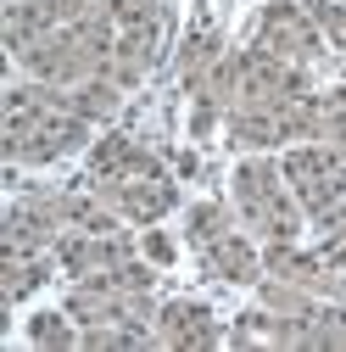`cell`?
<instances>
[{
  "label": "cell",
  "mask_w": 346,
  "mask_h": 352,
  "mask_svg": "<svg viewBox=\"0 0 346 352\" xmlns=\"http://www.w3.org/2000/svg\"><path fill=\"white\" fill-rule=\"evenodd\" d=\"M235 212H240V224L257 235V241H296L301 224H308V212H301L290 179H285V168L263 151V157H246L235 168Z\"/></svg>",
  "instance_id": "1"
},
{
  "label": "cell",
  "mask_w": 346,
  "mask_h": 352,
  "mask_svg": "<svg viewBox=\"0 0 346 352\" xmlns=\"http://www.w3.org/2000/svg\"><path fill=\"white\" fill-rule=\"evenodd\" d=\"M279 168H285V179H290V190H296L308 218L346 201V151H335L324 140H301V146H290L279 157Z\"/></svg>",
  "instance_id": "2"
},
{
  "label": "cell",
  "mask_w": 346,
  "mask_h": 352,
  "mask_svg": "<svg viewBox=\"0 0 346 352\" xmlns=\"http://www.w3.org/2000/svg\"><path fill=\"white\" fill-rule=\"evenodd\" d=\"M90 129H95L90 118H78L67 107H51L39 123H28L23 135H0V157L17 162V168H51V162L90 146Z\"/></svg>",
  "instance_id": "3"
},
{
  "label": "cell",
  "mask_w": 346,
  "mask_h": 352,
  "mask_svg": "<svg viewBox=\"0 0 346 352\" xmlns=\"http://www.w3.org/2000/svg\"><path fill=\"white\" fill-rule=\"evenodd\" d=\"M62 235H67L62 190H23L0 218V252H56Z\"/></svg>",
  "instance_id": "4"
},
{
  "label": "cell",
  "mask_w": 346,
  "mask_h": 352,
  "mask_svg": "<svg viewBox=\"0 0 346 352\" xmlns=\"http://www.w3.org/2000/svg\"><path fill=\"white\" fill-rule=\"evenodd\" d=\"M251 45H263V51H274V56H285V62H301V67H308L330 39H324L313 6L274 0V6H263V17H257V39H251Z\"/></svg>",
  "instance_id": "5"
},
{
  "label": "cell",
  "mask_w": 346,
  "mask_h": 352,
  "mask_svg": "<svg viewBox=\"0 0 346 352\" xmlns=\"http://www.w3.org/2000/svg\"><path fill=\"white\" fill-rule=\"evenodd\" d=\"M123 224H157L179 207V185L168 173H140V179H84Z\"/></svg>",
  "instance_id": "6"
},
{
  "label": "cell",
  "mask_w": 346,
  "mask_h": 352,
  "mask_svg": "<svg viewBox=\"0 0 346 352\" xmlns=\"http://www.w3.org/2000/svg\"><path fill=\"white\" fill-rule=\"evenodd\" d=\"M140 257L135 241H128V230H112V235H90V230H67L56 241V263L73 274V280H95L106 269H117V263Z\"/></svg>",
  "instance_id": "7"
},
{
  "label": "cell",
  "mask_w": 346,
  "mask_h": 352,
  "mask_svg": "<svg viewBox=\"0 0 346 352\" xmlns=\"http://www.w3.org/2000/svg\"><path fill=\"white\" fill-rule=\"evenodd\" d=\"M162 34H168V23H128V28H117V45H112L101 73L112 84H123V90L146 84V73L157 67V51H162Z\"/></svg>",
  "instance_id": "8"
},
{
  "label": "cell",
  "mask_w": 346,
  "mask_h": 352,
  "mask_svg": "<svg viewBox=\"0 0 346 352\" xmlns=\"http://www.w3.org/2000/svg\"><path fill=\"white\" fill-rule=\"evenodd\" d=\"M157 341L173 346V352H212L224 341V330H218V319H212V307L179 296V302L157 307Z\"/></svg>",
  "instance_id": "9"
},
{
  "label": "cell",
  "mask_w": 346,
  "mask_h": 352,
  "mask_svg": "<svg viewBox=\"0 0 346 352\" xmlns=\"http://www.w3.org/2000/svg\"><path fill=\"white\" fill-rule=\"evenodd\" d=\"M140 173H168V168L135 135H101L90 146V179H140Z\"/></svg>",
  "instance_id": "10"
},
{
  "label": "cell",
  "mask_w": 346,
  "mask_h": 352,
  "mask_svg": "<svg viewBox=\"0 0 346 352\" xmlns=\"http://www.w3.org/2000/svg\"><path fill=\"white\" fill-rule=\"evenodd\" d=\"M201 269L212 280H224V285H257V280H263V252H257L240 230H229L212 246H201Z\"/></svg>",
  "instance_id": "11"
},
{
  "label": "cell",
  "mask_w": 346,
  "mask_h": 352,
  "mask_svg": "<svg viewBox=\"0 0 346 352\" xmlns=\"http://www.w3.org/2000/svg\"><path fill=\"white\" fill-rule=\"evenodd\" d=\"M263 274H279V280H290V285H308L313 296L330 291V263H324V252H308V246H296V241H268Z\"/></svg>",
  "instance_id": "12"
},
{
  "label": "cell",
  "mask_w": 346,
  "mask_h": 352,
  "mask_svg": "<svg viewBox=\"0 0 346 352\" xmlns=\"http://www.w3.org/2000/svg\"><path fill=\"white\" fill-rule=\"evenodd\" d=\"M224 135H229V146H240V151H274V146H290V140H285V118H279V107H229Z\"/></svg>",
  "instance_id": "13"
},
{
  "label": "cell",
  "mask_w": 346,
  "mask_h": 352,
  "mask_svg": "<svg viewBox=\"0 0 346 352\" xmlns=\"http://www.w3.org/2000/svg\"><path fill=\"white\" fill-rule=\"evenodd\" d=\"M123 96H128L123 84H112L106 73H90V78H78V84H67V90H62V107L78 112V118H90V123H106V118H117Z\"/></svg>",
  "instance_id": "14"
},
{
  "label": "cell",
  "mask_w": 346,
  "mask_h": 352,
  "mask_svg": "<svg viewBox=\"0 0 346 352\" xmlns=\"http://www.w3.org/2000/svg\"><path fill=\"white\" fill-rule=\"evenodd\" d=\"M0 291H6V302H23V296H34L39 285L51 280V257L45 252H0Z\"/></svg>",
  "instance_id": "15"
},
{
  "label": "cell",
  "mask_w": 346,
  "mask_h": 352,
  "mask_svg": "<svg viewBox=\"0 0 346 352\" xmlns=\"http://www.w3.org/2000/svg\"><path fill=\"white\" fill-rule=\"evenodd\" d=\"M84 352H140V346H162L157 324H84L78 336Z\"/></svg>",
  "instance_id": "16"
},
{
  "label": "cell",
  "mask_w": 346,
  "mask_h": 352,
  "mask_svg": "<svg viewBox=\"0 0 346 352\" xmlns=\"http://www.w3.org/2000/svg\"><path fill=\"white\" fill-rule=\"evenodd\" d=\"M257 302H263L268 314H279V319H308L324 296H313L308 285H290L279 274H263V280H257Z\"/></svg>",
  "instance_id": "17"
},
{
  "label": "cell",
  "mask_w": 346,
  "mask_h": 352,
  "mask_svg": "<svg viewBox=\"0 0 346 352\" xmlns=\"http://www.w3.org/2000/svg\"><path fill=\"white\" fill-rule=\"evenodd\" d=\"M224 62V39H218V28H196L190 39H185V51H179V84L185 90H196V84Z\"/></svg>",
  "instance_id": "18"
},
{
  "label": "cell",
  "mask_w": 346,
  "mask_h": 352,
  "mask_svg": "<svg viewBox=\"0 0 346 352\" xmlns=\"http://www.w3.org/2000/svg\"><path fill=\"white\" fill-rule=\"evenodd\" d=\"M235 230V212L224 207V201H196L190 212H185V241L201 252V246H212L218 235H229Z\"/></svg>",
  "instance_id": "19"
},
{
  "label": "cell",
  "mask_w": 346,
  "mask_h": 352,
  "mask_svg": "<svg viewBox=\"0 0 346 352\" xmlns=\"http://www.w3.org/2000/svg\"><path fill=\"white\" fill-rule=\"evenodd\" d=\"M73 314H34L28 319V341L34 346H78V336H73Z\"/></svg>",
  "instance_id": "20"
},
{
  "label": "cell",
  "mask_w": 346,
  "mask_h": 352,
  "mask_svg": "<svg viewBox=\"0 0 346 352\" xmlns=\"http://www.w3.org/2000/svg\"><path fill=\"white\" fill-rule=\"evenodd\" d=\"M146 257H151V263H173V241H168V235H157L151 224H146Z\"/></svg>",
  "instance_id": "21"
}]
</instances>
